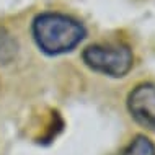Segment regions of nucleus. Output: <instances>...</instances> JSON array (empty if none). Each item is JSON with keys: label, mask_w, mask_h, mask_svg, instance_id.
Listing matches in <instances>:
<instances>
[{"label": "nucleus", "mask_w": 155, "mask_h": 155, "mask_svg": "<svg viewBox=\"0 0 155 155\" xmlns=\"http://www.w3.org/2000/svg\"><path fill=\"white\" fill-rule=\"evenodd\" d=\"M126 106L136 123L155 131V80L134 87L126 98Z\"/></svg>", "instance_id": "nucleus-3"}, {"label": "nucleus", "mask_w": 155, "mask_h": 155, "mask_svg": "<svg viewBox=\"0 0 155 155\" xmlns=\"http://www.w3.org/2000/svg\"><path fill=\"white\" fill-rule=\"evenodd\" d=\"M116 155H155V144L145 134H137Z\"/></svg>", "instance_id": "nucleus-5"}, {"label": "nucleus", "mask_w": 155, "mask_h": 155, "mask_svg": "<svg viewBox=\"0 0 155 155\" xmlns=\"http://www.w3.org/2000/svg\"><path fill=\"white\" fill-rule=\"evenodd\" d=\"M31 36L41 52L56 57L72 52L85 39L87 28L70 15L43 12L33 18Z\"/></svg>", "instance_id": "nucleus-1"}, {"label": "nucleus", "mask_w": 155, "mask_h": 155, "mask_svg": "<svg viewBox=\"0 0 155 155\" xmlns=\"http://www.w3.org/2000/svg\"><path fill=\"white\" fill-rule=\"evenodd\" d=\"M18 54V41L7 28L0 26V65H8Z\"/></svg>", "instance_id": "nucleus-4"}, {"label": "nucleus", "mask_w": 155, "mask_h": 155, "mask_svg": "<svg viewBox=\"0 0 155 155\" xmlns=\"http://www.w3.org/2000/svg\"><path fill=\"white\" fill-rule=\"evenodd\" d=\"M82 62L96 74L111 78H123L131 72L134 54L127 44H90L82 51Z\"/></svg>", "instance_id": "nucleus-2"}]
</instances>
